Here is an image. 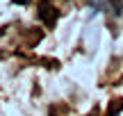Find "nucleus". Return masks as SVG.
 <instances>
[{
	"label": "nucleus",
	"instance_id": "nucleus-1",
	"mask_svg": "<svg viewBox=\"0 0 123 116\" xmlns=\"http://www.w3.org/2000/svg\"><path fill=\"white\" fill-rule=\"evenodd\" d=\"M39 18H41L48 27H55V23H57V18H59V12L53 7V5L41 2V5H39Z\"/></svg>",
	"mask_w": 123,
	"mask_h": 116
},
{
	"label": "nucleus",
	"instance_id": "nucleus-2",
	"mask_svg": "<svg viewBox=\"0 0 123 116\" xmlns=\"http://www.w3.org/2000/svg\"><path fill=\"white\" fill-rule=\"evenodd\" d=\"M123 109V98H119V100H112V105L107 107V116H114V114H119Z\"/></svg>",
	"mask_w": 123,
	"mask_h": 116
},
{
	"label": "nucleus",
	"instance_id": "nucleus-3",
	"mask_svg": "<svg viewBox=\"0 0 123 116\" xmlns=\"http://www.w3.org/2000/svg\"><path fill=\"white\" fill-rule=\"evenodd\" d=\"M110 7H112V14H116V16H119L121 9H123V2H121V0H110Z\"/></svg>",
	"mask_w": 123,
	"mask_h": 116
},
{
	"label": "nucleus",
	"instance_id": "nucleus-4",
	"mask_svg": "<svg viewBox=\"0 0 123 116\" xmlns=\"http://www.w3.org/2000/svg\"><path fill=\"white\" fill-rule=\"evenodd\" d=\"M14 2H16V5H25L27 0H14Z\"/></svg>",
	"mask_w": 123,
	"mask_h": 116
},
{
	"label": "nucleus",
	"instance_id": "nucleus-5",
	"mask_svg": "<svg viewBox=\"0 0 123 116\" xmlns=\"http://www.w3.org/2000/svg\"><path fill=\"white\" fill-rule=\"evenodd\" d=\"M114 116H116V114H114Z\"/></svg>",
	"mask_w": 123,
	"mask_h": 116
},
{
	"label": "nucleus",
	"instance_id": "nucleus-6",
	"mask_svg": "<svg viewBox=\"0 0 123 116\" xmlns=\"http://www.w3.org/2000/svg\"><path fill=\"white\" fill-rule=\"evenodd\" d=\"M91 116H93V114H91Z\"/></svg>",
	"mask_w": 123,
	"mask_h": 116
}]
</instances>
